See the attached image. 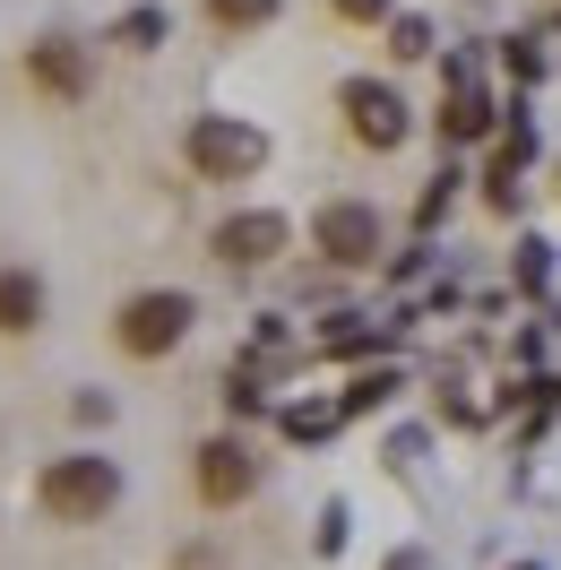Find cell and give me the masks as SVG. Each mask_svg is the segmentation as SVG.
Wrapping results in <instances>:
<instances>
[{
	"instance_id": "cell-1",
	"label": "cell",
	"mask_w": 561,
	"mask_h": 570,
	"mask_svg": "<svg viewBox=\"0 0 561 570\" xmlns=\"http://www.w3.org/2000/svg\"><path fill=\"white\" fill-rule=\"evenodd\" d=\"M112 501H121V466L96 459V450H70L36 475V510L61 528H96V519H112Z\"/></svg>"
},
{
	"instance_id": "cell-2",
	"label": "cell",
	"mask_w": 561,
	"mask_h": 570,
	"mask_svg": "<svg viewBox=\"0 0 561 570\" xmlns=\"http://www.w3.org/2000/svg\"><path fill=\"white\" fill-rule=\"evenodd\" d=\"M190 321H199V303L181 294V285H147V294H130L121 312H112V346L130 363H165L190 337Z\"/></svg>"
},
{
	"instance_id": "cell-3",
	"label": "cell",
	"mask_w": 561,
	"mask_h": 570,
	"mask_svg": "<svg viewBox=\"0 0 561 570\" xmlns=\"http://www.w3.org/2000/svg\"><path fill=\"white\" fill-rule=\"evenodd\" d=\"M181 165L199 181H250L268 165V130H259V121H234V112H199V121L181 130Z\"/></svg>"
},
{
	"instance_id": "cell-4",
	"label": "cell",
	"mask_w": 561,
	"mask_h": 570,
	"mask_svg": "<svg viewBox=\"0 0 561 570\" xmlns=\"http://www.w3.org/2000/svg\"><path fill=\"white\" fill-rule=\"evenodd\" d=\"M337 112H346V139L372 147V156H397L406 130H415V112H406V96H397L388 78H346V87H337Z\"/></svg>"
},
{
	"instance_id": "cell-5",
	"label": "cell",
	"mask_w": 561,
	"mask_h": 570,
	"mask_svg": "<svg viewBox=\"0 0 561 570\" xmlns=\"http://www.w3.org/2000/svg\"><path fill=\"white\" fill-rule=\"evenodd\" d=\"M190 484H199L208 510H243V501L259 493V459H250V441H243V432L199 441V450H190Z\"/></svg>"
},
{
	"instance_id": "cell-6",
	"label": "cell",
	"mask_w": 561,
	"mask_h": 570,
	"mask_svg": "<svg viewBox=\"0 0 561 570\" xmlns=\"http://www.w3.org/2000/svg\"><path fill=\"white\" fill-rule=\"evenodd\" d=\"M312 250L328 268H372L381 259V208L372 199H328L312 216Z\"/></svg>"
},
{
	"instance_id": "cell-7",
	"label": "cell",
	"mask_w": 561,
	"mask_h": 570,
	"mask_svg": "<svg viewBox=\"0 0 561 570\" xmlns=\"http://www.w3.org/2000/svg\"><path fill=\"white\" fill-rule=\"evenodd\" d=\"M285 243H294V225H285L277 208H234V216L208 234V250L225 259V268H268Z\"/></svg>"
},
{
	"instance_id": "cell-8",
	"label": "cell",
	"mask_w": 561,
	"mask_h": 570,
	"mask_svg": "<svg viewBox=\"0 0 561 570\" xmlns=\"http://www.w3.org/2000/svg\"><path fill=\"white\" fill-rule=\"evenodd\" d=\"M27 87H36V96H52V105H87V87H96L87 43H70V36L27 43Z\"/></svg>"
},
{
	"instance_id": "cell-9",
	"label": "cell",
	"mask_w": 561,
	"mask_h": 570,
	"mask_svg": "<svg viewBox=\"0 0 561 570\" xmlns=\"http://www.w3.org/2000/svg\"><path fill=\"white\" fill-rule=\"evenodd\" d=\"M441 139H450V147L492 139V96L475 87V70H466V61H450V96H441Z\"/></svg>"
},
{
	"instance_id": "cell-10",
	"label": "cell",
	"mask_w": 561,
	"mask_h": 570,
	"mask_svg": "<svg viewBox=\"0 0 561 570\" xmlns=\"http://www.w3.org/2000/svg\"><path fill=\"white\" fill-rule=\"evenodd\" d=\"M36 328H43V277L0 268V337H36Z\"/></svg>"
},
{
	"instance_id": "cell-11",
	"label": "cell",
	"mask_w": 561,
	"mask_h": 570,
	"mask_svg": "<svg viewBox=\"0 0 561 570\" xmlns=\"http://www.w3.org/2000/svg\"><path fill=\"white\" fill-rule=\"evenodd\" d=\"M285 0H199V18H208L216 36H259V27H277Z\"/></svg>"
},
{
	"instance_id": "cell-12",
	"label": "cell",
	"mask_w": 561,
	"mask_h": 570,
	"mask_svg": "<svg viewBox=\"0 0 561 570\" xmlns=\"http://www.w3.org/2000/svg\"><path fill=\"white\" fill-rule=\"evenodd\" d=\"M388 61H432V18H388Z\"/></svg>"
},
{
	"instance_id": "cell-13",
	"label": "cell",
	"mask_w": 561,
	"mask_h": 570,
	"mask_svg": "<svg viewBox=\"0 0 561 570\" xmlns=\"http://www.w3.org/2000/svg\"><path fill=\"white\" fill-rule=\"evenodd\" d=\"M112 43H130V52H156V43H165V9H130V18L112 27Z\"/></svg>"
},
{
	"instance_id": "cell-14",
	"label": "cell",
	"mask_w": 561,
	"mask_h": 570,
	"mask_svg": "<svg viewBox=\"0 0 561 570\" xmlns=\"http://www.w3.org/2000/svg\"><path fill=\"white\" fill-rule=\"evenodd\" d=\"M337 415H346V406H294L285 432H294V441H319V432H337Z\"/></svg>"
},
{
	"instance_id": "cell-15",
	"label": "cell",
	"mask_w": 561,
	"mask_h": 570,
	"mask_svg": "<svg viewBox=\"0 0 561 570\" xmlns=\"http://www.w3.org/2000/svg\"><path fill=\"white\" fill-rule=\"evenodd\" d=\"M328 9H337L346 27H388V18H397V0H328Z\"/></svg>"
},
{
	"instance_id": "cell-16",
	"label": "cell",
	"mask_w": 561,
	"mask_h": 570,
	"mask_svg": "<svg viewBox=\"0 0 561 570\" xmlns=\"http://www.w3.org/2000/svg\"><path fill=\"white\" fill-rule=\"evenodd\" d=\"M388 390H397V372H363V381L346 390V415H363V406H381Z\"/></svg>"
},
{
	"instance_id": "cell-17",
	"label": "cell",
	"mask_w": 561,
	"mask_h": 570,
	"mask_svg": "<svg viewBox=\"0 0 561 570\" xmlns=\"http://www.w3.org/2000/svg\"><path fill=\"white\" fill-rule=\"evenodd\" d=\"M225 415H259V381L250 372H225Z\"/></svg>"
},
{
	"instance_id": "cell-18",
	"label": "cell",
	"mask_w": 561,
	"mask_h": 570,
	"mask_svg": "<svg viewBox=\"0 0 561 570\" xmlns=\"http://www.w3.org/2000/svg\"><path fill=\"white\" fill-rule=\"evenodd\" d=\"M510 70H519L526 87H535V78H544V52H535V43H510Z\"/></svg>"
},
{
	"instance_id": "cell-19",
	"label": "cell",
	"mask_w": 561,
	"mask_h": 570,
	"mask_svg": "<svg viewBox=\"0 0 561 570\" xmlns=\"http://www.w3.org/2000/svg\"><path fill=\"white\" fill-rule=\"evenodd\" d=\"M381 570H423V553H415V544H406V553H388Z\"/></svg>"
},
{
	"instance_id": "cell-20",
	"label": "cell",
	"mask_w": 561,
	"mask_h": 570,
	"mask_svg": "<svg viewBox=\"0 0 561 570\" xmlns=\"http://www.w3.org/2000/svg\"><path fill=\"white\" fill-rule=\"evenodd\" d=\"M519 570H535V562H519Z\"/></svg>"
}]
</instances>
